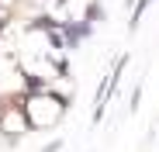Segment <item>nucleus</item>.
<instances>
[{
    "mask_svg": "<svg viewBox=\"0 0 159 152\" xmlns=\"http://www.w3.org/2000/svg\"><path fill=\"white\" fill-rule=\"evenodd\" d=\"M21 107H24V114H28L31 132H52V128H59V121L66 118L69 100L56 87H42V90L24 93L21 97Z\"/></svg>",
    "mask_w": 159,
    "mask_h": 152,
    "instance_id": "1",
    "label": "nucleus"
}]
</instances>
